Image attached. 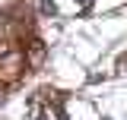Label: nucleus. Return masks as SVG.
I'll list each match as a JSON object with an SVG mask.
<instances>
[{
    "label": "nucleus",
    "mask_w": 127,
    "mask_h": 120,
    "mask_svg": "<svg viewBox=\"0 0 127 120\" xmlns=\"http://www.w3.org/2000/svg\"><path fill=\"white\" fill-rule=\"evenodd\" d=\"M79 3H86V6H89V3H92V0H79Z\"/></svg>",
    "instance_id": "f03ea898"
},
{
    "label": "nucleus",
    "mask_w": 127,
    "mask_h": 120,
    "mask_svg": "<svg viewBox=\"0 0 127 120\" xmlns=\"http://www.w3.org/2000/svg\"><path fill=\"white\" fill-rule=\"evenodd\" d=\"M41 13L45 16H57V3L54 0H41Z\"/></svg>",
    "instance_id": "f257e3e1"
}]
</instances>
